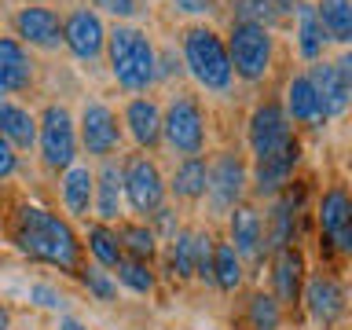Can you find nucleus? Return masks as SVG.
I'll return each instance as SVG.
<instances>
[{"mask_svg":"<svg viewBox=\"0 0 352 330\" xmlns=\"http://www.w3.org/2000/svg\"><path fill=\"white\" fill-rule=\"evenodd\" d=\"M297 4L301 0H272V11H275V19H294V11H297Z\"/></svg>","mask_w":352,"mask_h":330,"instance_id":"42","label":"nucleus"},{"mask_svg":"<svg viewBox=\"0 0 352 330\" xmlns=\"http://www.w3.org/2000/svg\"><path fill=\"white\" fill-rule=\"evenodd\" d=\"M118 283L125 286L132 294H154V286H158V275H154V264L147 261H136V257H121L118 261Z\"/></svg>","mask_w":352,"mask_h":330,"instance_id":"33","label":"nucleus"},{"mask_svg":"<svg viewBox=\"0 0 352 330\" xmlns=\"http://www.w3.org/2000/svg\"><path fill=\"white\" fill-rule=\"evenodd\" d=\"M33 70H37V63L26 44H19L15 37H0V92H26L33 85Z\"/></svg>","mask_w":352,"mask_h":330,"instance_id":"21","label":"nucleus"},{"mask_svg":"<svg viewBox=\"0 0 352 330\" xmlns=\"http://www.w3.org/2000/svg\"><path fill=\"white\" fill-rule=\"evenodd\" d=\"M92 191H96V169L74 162L70 169H63L59 176V198H63V209L70 217H88L92 213Z\"/></svg>","mask_w":352,"mask_h":330,"instance_id":"23","label":"nucleus"},{"mask_svg":"<svg viewBox=\"0 0 352 330\" xmlns=\"http://www.w3.org/2000/svg\"><path fill=\"white\" fill-rule=\"evenodd\" d=\"M121 129L132 136V143L151 154L162 147V107L151 96H132L121 110Z\"/></svg>","mask_w":352,"mask_h":330,"instance_id":"19","label":"nucleus"},{"mask_svg":"<svg viewBox=\"0 0 352 330\" xmlns=\"http://www.w3.org/2000/svg\"><path fill=\"white\" fill-rule=\"evenodd\" d=\"M316 220H319V231L323 239L330 242L334 253H352V198L345 191V184H330L323 195H319V206H316Z\"/></svg>","mask_w":352,"mask_h":330,"instance_id":"14","label":"nucleus"},{"mask_svg":"<svg viewBox=\"0 0 352 330\" xmlns=\"http://www.w3.org/2000/svg\"><path fill=\"white\" fill-rule=\"evenodd\" d=\"M165 4H173L184 15H209V11H217V0H165Z\"/></svg>","mask_w":352,"mask_h":330,"instance_id":"40","label":"nucleus"},{"mask_svg":"<svg viewBox=\"0 0 352 330\" xmlns=\"http://www.w3.org/2000/svg\"><path fill=\"white\" fill-rule=\"evenodd\" d=\"M0 136L11 143V151H33L37 147V114L26 110L15 99H0Z\"/></svg>","mask_w":352,"mask_h":330,"instance_id":"24","label":"nucleus"},{"mask_svg":"<svg viewBox=\"0 0 352 330\" xmlns=\"http://www.w3.org/2000/svg\"><path fill=\"white\" fill-rule=\"evenodd\" d=\"M114 235H118L121 253H125V257H136V261L154 264V257H158V239H154V231L143 224V220H121Z\"/></svg>","mask_w":352,"mask_h":330,"instance_id":"29","label":"nucleus"},{"mask_svg":"<svg viewBox=\"0 0 352 330\" xmlns=\"http://www.w3.org/2000/svg\"><path fill=\"white\" fill-rule=\"evenodd\" d=\"M173 74H180V63L173 59V52H158V81H169Z\"/></svg>","mask_w":352,"mask_h":330,"instance_id":"41","label":"nucleus"},{"mask_svg":"<svg viewBox=\"0 0 352 330\" xmlns=\"http://www.w3.org/2000/svg\"><path fill=\"white\" fill-rule=\"evenodd\" d=\"M180 63H184V70L195 77V85L206 88V92L224 96L228 88L235 85L224 37H220L213 26H206V22H195V26L184 30V37H180Z\"/></svg>","mask_w":352,"mask_h":330,"instance_id":"3","label":"nucleus"},{"mask_svg":"<svg viewBox=\"0 0 352 330\" xmlns=\"http://www.w3.org/2000/svg\"><path fill=\"white\" fill-rule=\"evenodd\" d=\"M55 330H88V327H85V323H77L74 316H63V319H59V327H55Z\"/></svg>","mask_w":352,"mask_h":330,"instance_id":"43","label":"nucleus"},{"mask_svg":"<svg viewBox=\"0 0 352 330\" xmlns=\"http://www.w3.org/2000/svg\"><path fill=\"white\" fill-rule=\"evenodd\" d=\"M0 330H11V312L0 305Z\"/></svg>","mask_w":352,"mask_h":330,"instance_id":"44","label":"nucleus"},{"mask_svg":"<svg viewBox=\"0 0 352 330\" xmlns=\"http://www.w3.org/2000/svg\"><path fill=\"white\" fill-rule=\"evenodd\" d=\"M246 191H250L246 158H242L239 151H220L217 158L209 162V184H206L213 213H231L239 202H246Z\"/></svg>","mask_w":352,"mask_h":330,"instance_id":"8","label":"nucleus"},{"mask_svg":"<svg viewBox=\"0 0 352 330\" xmlns=\"http://www.w3.org/2000/svg\"><path fill=\"white\" fill-rule=\"evenodd\" d=\"M228 242L242 261H264V217L253 202H239L228 213Z\"/></svg>","mask_w":352,"mask_h":330,"instance_id":"18","label":"nucleus"},{"mask_svg":"<svg viewBox=\"0 0 352 330\" xmlns=\"http://www.w3.org/2000/svg\"><path fill=\"white\" fill-rule=\"evenodd\" d=\"M162 143L180 158H195L209 143V121L206 107L195 92H176L169 107L162 110Z\"/></svg>","mask_w":352,"mask_h":330,"instance_id":"4","label":"nucleus"},{"mask_svg":"<svg viewBox=\"0 0 352 330\" xmlns=\"http://www.w3.org/2000/svg\"><path fill=\"white\" fill-rule=\"evenodd\" d=\"M77 143L92 154V158H114L121 147V121L118 110L103 99H85L81 118H77Z\"/></svg>","mask_w":352,"mask_h":330,"instance_id":"9","label":"nucleus"},{"mask_svg":"<svg viewBox=\"0 0 352 330\" xmlns=\"http://www.w3.org/2000/svg\"><path fill=\"white\" fill-rule=\"evenodd\" d=\"M63 48L74 55L77 63H96L103 59L107 48V22L96 8L77 4L63 15Z\"/></svg>","mask_w":352,"mask_h":330,"instance_id":"10","label":"nucleus"},{"mask_svg":"<svg viewBox=\"0 0 352 330\" xmlns=\"http://www.w3.org/2000/svg\"><path fill=\"white\" fill-rule=\"evenodd\" d=\"M297 165H301V140H297V136L286 143V147H279L275 154L253 158V169H250V191H253V198H275L283 187H290Z\"/></svg>","mask_w":352,"mask_h":330,"instance_id":"13","label":"nucleus"},{"mask_svg":"<svg viewBox=\"0 0 352 330\" xmlns=\"http://www.w3.org/2000/svg\"><path fill=\"white\" fill-rule=\"evenodd\" d=\"M231 22H253V26H275L272 0H231Z\"/></svg>","mask_w":352,"mask_h":330,"instance_id":"35","label":"nucleus"},{"mask_svg":"<svg viewBox=\"0 0 352 330\" xmlns=\"http://www.w3.org/2000/svg\"><path fill=\"white\" fill-rule=\"evenodd\" d=\"M22 4H48V0H22Z\"/></svg>","mask_w":352,"mask_h":330,"instance_id":"45","label":"nucleus"},{"mask_svg":"<svg viewBox=\"0 0 352 330\" xmlns=\"http://www.w3.org/2000/svg\"><path fill=\"white\" fill-rule=\"evenodd\" d=\"M224 48H228V59H231V74L246 85H261L275 66V33L268 26L231 22Z\"/></svg>","mask_w":352,"mask_h":330,"instance_id":"5","label":"nucleus"},{"mask_svg":"<svg viewBox=\"0 0 352 330\" xmlns=\"http://www.w3.org/2000/svg\"><path fill=\"white\" fill-rule=\"evenodd\" d=\"M19 173V154L11 151V143L0 136V180H11Z\"/></svg>","mask_w":352,"mask_h":330,"instance_id":"39","label":"nucleus"},{"mask_svg":"<svg viewBox=\"0 0 352 330\" xmlns=\"http://www.w3.org/2000/svg\"><path fill=\"white\" fill-rule=\"evenodd\" d=\"M85 242H88L92 261L99 264V268H107V272H114L118 261L125 257V253H121V242H118V235H114V228H110V224H99V220H96V224H88Z\"/></svg>","mask_w":352,"mask_h":330,"instance_id":"31","label":"nucleus"},{"mask_svg":"<svg viewBox=\"0 0 352 330\" xmlns=\"http://www.w3.org/2000/svg\"><path fill=\"white\" fill-rule=\"evenodd\" d=\"M308 275V261L297 246H283L272 253V297L286 308L301 305V286Z\"/></svg>","mask_w":352,"mask_h":330,"instance_id":"17","label":"nucleus"},{"mask_svg":"<svg viewBox=\"0 0 352 330\" xmlns=\"http://www.w3.org/2000/svg\"><path fill=\"white\" fill-rule=\"evenodd\" d=\"M121 195H125L132 213L140 217H151L158 206H165V195H169L165 191V176L151 154L136 151L121 162Z\"/></svg>","mask_w":352,"mask_h":330,"instance_id":"7","label":"nucleus"},{"mask_svg":"<svg viewBox=\"0 0 352 330\" xmlns=\"http://www.w3.org/2000/svg\"><path fill=\"white\" fill-rule=\"evenodd\" d=\"M92 8L96 11H107V15H114V19H132L140 11L136 0H92Z\"/></svg>","mask_w":352,"mask_h":330,"instance_id":"38","label":"nucleus"},{"mask_svg":"<svg viewBox=\"0 0 352 330\" xmlns=\"http://www.w3.org/2000/svg\"><path fill=\"white\" fill-rule=\"evenodd\" d=\"M294 19H297V55H301L305 63H316V59H323V52H327V33L323 26H319V19H316V4H297L294 11Z\"/></svg>","mask_w":352,"mask_h":330,"instance_id":"26","label":"nucleus"},{"mask_svg":"<svg viewBox=\"0 0 352 330\" xmlns=\"http://www.w3.org/2000/svg\"><path fill=\"white\" fill-rule=\"evenodd\" d=\"M11 242H15V250L26 253L30 261L52 264V268L70 272V275L81 272L85 242L77 239L70 220L52 213V209H44V206L22 202L15 213H11Z\"/></svg>","mask_w":352,"mask_h":330,"instance_id":"1","label":"nucleus"},{"mask_svg":"<svg viewBox=\"0 0 352 330\" xmlns=\"http://www.w3.org/2000/svg\"><path fill=\"white\" fill-rule=\"evenodd\" d=\"M37 151L44 169L52 173H63L77 162V151H81L77 121L66 103H44V110L37 114Z\"/></svg>","mask_w":352,"mask_h":330,"instance_id":"6","label":"nucleus"},{"mask_svg":"<svg viewBox=\"0 0 352 330\" xmlns=\"http://www.w3.org/2000/svg\"><path fill=\"white\" fill-rule=\"evenodd\" d=\"M297 136L294 125L283 114L279 99H264V103L253 107V114L246 121V143L253 151V158H264V154H275L279 147H286Z\"/></svg>","mask_w":352,"mask_h":330,"instance_id":"12","label":"nucleus"},{"mask_svg":"<svg viewBox=\"0 0 352 330\" xmlns=\"http://www.w3.org/2000/svg\"><path fill=\"white\" fill-rule=\"evenodd\" d=\"M169 275L180 283H191L195 279V228H180L176 235L169 239Z\"/></svg>","mask_w":352,"mask_h":330,"instance_id":"32","label":"nucleus"},{"mask_svg":"<svg viewBox=\"0 0 352 330\" xmlns=\"http://www.w3.org/2000/svg\"><path fill=\"white\" fill-rule=\"evenodd\" d=\"M121 206H125V195H121V162L103 158V165L96 169L92 213H96L99 224H118V220H121Z\"/></svg>","mask_w":352,"mask_h":330,"instance_id":"20","label":"nucleus"},{"mask_svg":"<svg viewBox=\"0 0 352 330\" xmlns=\"http://www.w3.org/2000/svg\"><path fill=\"white\" fill-rule=\"evenodd\" d=\"M301 305L305 312L316 319L319 327H334L341 316H345V286H341L338 275L330 272H316V275H305V286H301Z\"/></svg>","mask_w":352,"mask_h":330,"instance_id":"16","label":"nucleus"},{"mask_svg":"<svg viewBox=\"0 0 352 330\" xmlns=\"http://www.w3.org/2000/svg\"><path fill=\"white\" fill-rule=\"evenodd\" d=\"M242 323H246V330H279L283 327V305L272 294L253 290L246 297V308H242Z\"/></svg>","mask_w":352,"mask_h":330,"instance_id":"30","label":"nucleus"},{"mask_svg":"<svg viewBox=\"0 0 352 330\" xmlns=\"http://www.w3.org/2000/svg\"><path fill=\"white\" fill-rule=\"evenodd\" d=\"M81 275V283H85V290L96 297V301H103V305H114L118 301V279L110 275L107 268H99V264H88V268L77 272Z\"/></svg>","mask_w":352,"mask_h":330,"instance_id":"34","label":"nucleus"},{"mask_svg":"<svg viewBox=\"0 0 352 330\" xmlns=\"http://www.w3.org/2000/svg\"><path fill=\"white\" fill-rule=\"evenodd\" d=\"M206 184H209V162L202 154H195V158L176 162L173 176L165 180V191H173L176 202H198V198H206Z\"/></svg>","mask_w":352,"mask_h":330,"instance_id":"25","label":"nucleus"},{"mask_svg":"<svg viewBox=\"0 0 352 330\" xmlns=\"http://www.w3.org/2000/svg\"><path fill=\"white\" fill-rule=\"evenodd\" d=\"M283 114L290 125H305V129H323L327 125V114H323V107H319V99H316L305 74H294L290 81H286Z\"/></svg>","mask_w":352,"mask_h":330,"instance_id":"22","label":"nucleus"},{"mask_svg":"<svg viewBox=\"0 0 352 330\" xmlns=\"http://www.w3.org/2000/svg\"><path fill=\"white\" fill-rule=\"evenodd\" d=\"M308 85H312V92L319 99V107H323L327 121L330 118H341L349 110V99H352V59L349 55H341L338 63H327V59H316L308 66Z\"/></svg>","mask_w":352,"mask_h":330,"instance_id":"11","label":"nucleus"},{"mask_svg":"<svg viewBox=\"0 0 352 330\" xmlns=\"http://www.w3.org/2000/svg\"><path fill=\"white\" fill-rule=\"evenodd\" d=\"M316 19L327 41L349 44L352 41V0H316Z\"/></svg>","mask_w":352,"mask_h":330,"instance_id":"28","label":"nucleus"},{"mask_svg":"<svg viewBox=\"0 0 352 330\" xmlns=\"http://www.w3.org/2000/svg\"><path fill=\"white\" fill-rule=\"evenodd\" d=\"M246 279V264L228 239H213V286L220 294H235Z\"/></svg>","mask_w":352,"mask_h":330,"instance_id":"27","label":"nucleus"},{"mask_svg":"<svg viewBox=\"0 0 352 330\" xmlns=\"http://www.w3.org/2000/svg\"><path fill=\"white\" fill-rule=\"evenodd\" d=\"M30 301L37 308H52V312H63L66 308V297L55 290V286H48V283H33L30 286Z\"/></svg>","mask_w":352,"mask_h":330,"instance_id":"37","label":"nucleus"},{"mask_svg":"<svg viewBox=\"0 0 352 330\" xmlns=\"http://www.w3.org/2000/svg\"><path fill=\"white\" fill-rule=\"evenodd\" d=\"M147 220H151L147 228L154 231V239H158V242H162V239H173L176 231H180V217H176V209H173V206H158Z\"/></svg>","mask_w":352,"mask_h":330,"instance_id":"36","label":"nucleus"},{"mask_svg":"<svg viewBox=\"0 0 352 330\" xmlns=\"http://www.w3.org/2000/svg\"><path fill=\"white\" fill-rule=\"evenodd\" d=\"M11 26H15V41L26 44V48H41V52L63 48V15L48 4L19 8Z\"/></svg>","mask_w":352,"mask_h":330,"instance_id":"15","label":"nucleus"},{"mask_svg":"<svg viewBox=\"0 0 352 330\" xmlns=\"http://www.w3.org/2000/svg\"><path fill=\"white\" fill-rule=\"evenodd\" d=\"M103 55H107L110 77L125 92H151L158 85V48L140 26L114 22V30H107Z\"/></svg>","mask_w":352,"mask_h":330,"instance_id":"2","label":"nucleus"}]
</instances>
